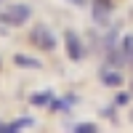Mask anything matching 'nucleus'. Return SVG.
<instances>
[{"instance_id": "2", "label": "nucleus", "mask_w": 133, "mask_h": 133, "mask_svg": "<svg viewBox=\"0 0 133 133\" xmlns=\"http://www.w3.org/2000/svg\"><path fill=\"white\" fill-rule=\"evenodd\" d=\"M32 43H35L37 48H43V51H53V48H56V40H53L51 29H48V27H43V24L32 29Z\"/></svg>"}, {"instance_id": "6", "label": "nucleus", "mask_w": 133, "mask_h": 133, "mask_svg": "<svg viewBox=\"0 0 133 133\" xmlns=\"http://www.w3.org/2000/svg\"><path fill=\"white\" fill-rule=\"evenodd\" d=\"M98 77H101V83H104V85H109V88L123 85V75H120L117 69H109V66H107V69H101V75H98Z\"/></svg>"}, {"instance_id": "16", "label": "nucleus", "mask_w": 133, "mask_h": 133, "mask_svg": "<svg viewBox=\"0 0 133 133\" xmlns=\"http://www.w3.org/2000/svg\"><path fill=\"white\" fill-rule=\"evenodd\" d=\"M0 3H3V0H0Z\"/></svg>"}, {"instance_id": "13", "label": "nucleus", "mask_w": 133, "mask_h": 133, "mask_svg": "<svg viewBox=\"0 0 133 133\" xmlns=\"http://www.w3.org/2000/svg\"><path fill=\"white\" fill-rule=\"evenodd\" d=\"M72 3H75V5H85V0H72Z\"/></svg>"}, {"instance_id": "8", "label": "nucleus", "mask_w": 133, "mask_h": 133, "mask_svg": "<svg viewBox=\"0 0 133 133\" xmlns=\"http://www.w3.org/2000/svg\"><path fill=\"white\" fill-rule=\"evenodd\" d=\"M77 101L75 96H64V98H53V104H51V109H56V112H66L72 104Z\"/></svg>"}, {"instance_id": "15", "label": "nucleus", "mask_w": 133, "mask_h": 133, "mask_svg": "<svg viewBox=\"0 0 133 133\" xmlns=\"http://www.w3.org/2000/svg\"><path fill=\"white\" fill-rule=\"evenodd\" d=\"M130 120H133V112H130Z\"/></svg>"}, {"instance_id": "7", "label": "nucleus", "mask_w": 133, "mask_h": 133, "mask_svg": "<svg viewBox=\"0 0 133 133\" xmlns=\"http://www.w3.org/2000/svg\"><path fill=\"white\" fill-rule=\"evenodd\" d=\"M29 104H35V107H51V104H53V93H51V91L32 93V96H29Z\"/></svg>"}, {"instance_id": "11", "label": "nucleus", "mask_w": 133, "mask_h": 133, "mask_svg": "<svg viewBox=\"0 0 133 133\" xmlns=\"http://www.w3.org/2000/svg\"><path fill=\"white\" fill-rule=\"evenodd\" d=\"M72 130H75V133H96L98 128L91 125V123H77V125H72Z\"/></svg>"}, {"instance_id": "5", "label": "nucleus", "mask_w": 133, "mask_h": 133, "mask_svg": "<svg viewBox=\"0 0 133 133\" xmlns=\"http://www.w3.org/2000/svg\"><path fill=\"white\" fill-rule=\"evenodd\" d=\"M35 120L32 117H19L14 123H0V133H16V130H24V128H32Z\"/></svg>"}, {"instance_id": "10", "label": "nucleus", "mask_w": 133, "mask_h": 133, "mask_svg": "<svg viewBox=\"0 0 133 133\" xmlns=\"http://www.w3.org/2000/svg\"><path fill=\"white\" fill-rule=\"evenodd\" d=\"M123 51H125L128 64H133V35H130V37H123Z\"/></svg>"}, {"instance_id": "1", "label": "nucleus", "mask_w": 133, "mask_h": 133, "mask_svg": "<svg viewBox=\"0 0 133 133\" xmlns=\"http://www.w3.org/2000/svg\"><path fill=\"white\" fill-rule=\"evenodd\" d=\"M29 16H32V8H29V5H21V3H16V5H5L3 11H0V24L21 27Z\"/></svg>"}, {"instance_id": "4", "label": "nucleus", "mask_w": 133, "mask_h": 133, "mask_svg": "<svg viewBox=\"0 0 133 133\" xmlns=\"http://www.w3.org/2000/svg\"><path fill=\"white\" fill-rule=\"evenodd\" d=\"M64 40H66V56H69L72 61H80V59H83V53H85V51H83L80 37H77L75 32H66V37H64Z\"/></svg>"}, {"instance_id": "3", "label": "nucleus", "mask_w": 133, "mask_h": 133, "mask_svg": "<svg viewBox=\"0 0 133 133\" xmlns=\"http://www.w3.org/2000/svg\"><path fill=\"white\" fill-rule=\"evenodd\" d=\"M112 0H93L91 3V11H93V21L96 24H107L112 19Z\"/></svg>"}, {"instance_id": "14", "label": "nucleus", "mask_w": 133, "mask_h": 133, "mask_svg": "<svg viewBox=\"0 0 133 133\" xmlns=\"http://www.w3.org/2000/svg\"><path fill=\"white\" fill-rule=\"evenodd\" d=\"M130 96H133V85H130Z\"/></svg>"}, {"instance_id": "9", "label": "nucleus", "mask_w": 133, "mask_h": 133, "mask_svg": "<svg viewBox=\"0 0 133 133\" xmlns=\"http://www.w3.org/2000/svg\"><path fill=\"white\" fill-rule=\"evenodd\" d=\"M14 61H16V66H29V69H40V61H35V59H29V56H24V53H16L14 56Z\"/></svg>"}, {"instance_id": "12", "label": "nucleus", "mask_w": 133, "mask_h": 133, "mask_svg": "<svg viewBox=\"0 0 133 133\" xmlns=\"http://www.w3.org/2000/svg\"><path fill=\"white\" fill-rule=\"evenodd\" d=\"M128 98H130L128 93H120V96L115 98V107H125V104H128Z\"/></svg>"}]
</instances>
